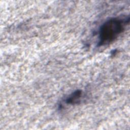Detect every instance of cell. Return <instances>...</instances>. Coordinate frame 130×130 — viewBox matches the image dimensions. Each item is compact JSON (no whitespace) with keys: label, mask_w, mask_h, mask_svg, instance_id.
<instances>
[{"label":"cell","mask_w":130,"mask_h":130,"mask_svg":"<svg viewBox=\"0 0 130 130\" xmlns=\"http://www.w3.org/2000/svg\"><path fill=\"white\" fill-rule=\"evenodd\" d=\"M129 20V17L127 18L114 17L104 22L99 30L98 46H106L116 40L125 30Z\"/></svg>","instance_id":"1"},{"label":"cell","mask_w":130,"mask_h":130,"mask_svg":"<svg viewBox=\"0 0 130 130\" xmlns=\"http://www.w3.org/2000/svg\"><path fill=\"white\" fill-rule=\"evenodd\" d=\"M82 95V91L80 90H76L71 94H70L64 100V102L67 104L75 105L80 102V99Z\"/></svg>","instance_id":"2"}]
</instances>
